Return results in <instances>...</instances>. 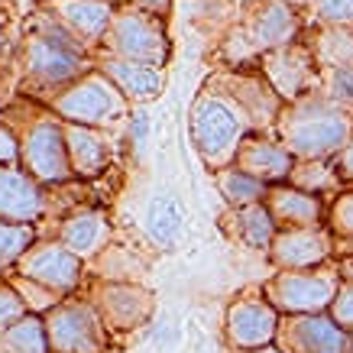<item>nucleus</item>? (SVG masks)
<instances>
[{
	"instance_id": "1",
	"label": "nucleus",
	"mask_w": 353,
	"mask_h": 353,
	"mask_svg": "<svg viewBox=\"0 0 353 353\" xmlns=\"http://www.w3.org/2000/svg\"><path fill=\"white\" fill-rule=\"evenodd\" d=\"M279 137L295 159L324 162L327 156H337L347 146V139L353 137V117L334 108L324 94H305L292 101L289 108H282Z\"/></svg>"
},
{
	"instance_id": "2",
	"label": "nucleus",
	"mask_w": 353,
	"mask_h": 353,
	"mask_svg": "<svg viewBox=\"0 0 353 353\" xmlns=\"http://www.w3.org/2000/svg\"><path fill=\"white\" fill-rule=\"evenodd\" d=\"M253 130V117L240 97L204 88L192 108V139L201 159L214 169L234 165L236 150Z\"/></svg>"
},
{
	"instance_id": "3",
	"label": "nucleus",
	"mask_w": 353,
	"mask_h": 353,
	"mask_svg": "<svg viewBox=\"0 0 353 353\" xmlns=\"http://www.w3.org/2000/svg\"><path fill=\"white\" fill-rule=\"evenodd\" d=\"M88 46L68 30L55 13H43V23L26 39L23 68L32 85L68 88L81 75H88Z\"/></svg>"
},
{
	"instance_id": "4",
	"label": "nucleus",
	"mask_w": 353,
	"mask_h": 353,
	"mask_svg": "<svg viewBox=\"0 0 353 353\" xmlns=\"http://www.w3.org/2000/svg\"><path fill=\"white\" fill-rule=\"evenodd\" d=\"M52 110L65 123L78 127H108L127 117V97L120 94V88L110 81L104 72H88L68 88L55 91Z\"/></svg>"
},
{
	"instance_id": "5",
	"label": "nucleus",
	"mask_w": 353,
	"mask_h": 353,
	"mask_svg": "<svg viewBox=\"0 0 353 353\" xmlns=\"http://www.w3.org/2000/svg\"><path fill=\"white\" fill-rule=\"evenodd\" d=\"M104 46H108L110 59H127V62L156 65V68L169 62L172 52L165 20L137 10L133 3L117 7V17H114L108 36H104Z\"/></svg>"
},
{
	"instance_id": "6",
	"label": "nucleus",
	"mask_w": 353,
	"mask_h": 353,
	"mask_svg": "<svg viewBox=\"0 0 353 353\" xmlns=\"http://www.w3.org/2000/svg\"><path fill=\"white\" fill-rule=\"evenodd\" d=\"M341 269H295V272H279L266 285V299L272 308L295 314H324L331 311V301L341 289Z\"/></svg>"
},
{
	"instance_id": "7",
	"label": "nucleus",
	"mask_w": 353,
	"mask_h": 353,
	"mask_svg": "<svg viewBox=\"0 0 353 353\" xmlns=\"http://www.w3.org/2000/svg\"><path fill=\"white\" fill-rule=\"evenodd\" d=\"M46 331L55 353H104V318L88 301H59L46 314Z\"/></svg>"
},
{
	"instance_id": "8",
	"label": "nucleus",
	"mask_w": 353,
	"mask_h": 353,
	"mask_svg": "<svg viewBox=\"0 0 353 353\" xmlns=\"http://www.w3.org/2000/svg\"><path fill=\"white\" fill-rule=\"evenodd\" d=\"M20 159L36 182H68L75 169H72V156H68V139L65 127L55 117L36 120L20 143Z\"/></svg>"
},
{
	"instance_id": "9",
	"label": "nucleus",
	"mask_w": 353,
	"mask_h": 353,
	"mask_svg": "<svg viewBox=\"0 0 353 353\" xmlns=\"http://www.w3.org/2000/svg\"><path fill=\"white\" fill-rule=\"evenodd\" d=\"M81 263L85 259H78L62 243H32L17 263V269H20L23 279H30L32 285L52 292V295H65V292L78 289V282L85 276Z\"/></svg>"
},
{
	"instance_id": "10",
	"label": "nucleus",
	"mask_w": 353,
	"mask_h": 353,
	"mask_svg": "<svg viewBox=\"0 0 353 353\" xmlns=\"http://www.w3.org/2000/svg\"><path fill=\"white\" fill-rule=\"evenodd\" d=\"M318 62L311 55L308 46L292 43L285 49H276V52L263 55V75H266L269 88L276 91V97H285V101H299L318 85Z\"/></svg>"
},
{
	"instance_id": "11",
	"label": "nucleus",
	"mask_w": 353,
	"mask_h": 353,
	"mask_svg": "<svg viewBox=\"0 0 353 353\" xmlns=\"http://www.w3.org/2000/svg\"><path fill=\"white\" fill-rule=\"evenodd\" d=\"M240 32L246 36V43L253 46L256 55H269L276 49H285V46L299 43V32H301L299 10L289 7L285 0H263V3L253 7L250 20L240 26Z\"/></svg>"
},
{
	"instance_id": "12",
	"label": "nucleus",
	"mask_w": 353,
	"mask_h": 353,
	"mask_svg": "<svg viewBox=\"0 0 353 353\" xmlns=\"http://www.w3.org/2000/svg\"><path fill=\"white\" fill-rule=\"evenodd\" d=\"M279 337V314L269 299H240L227 311V343L234 350H263Z\"/></svg>"
},
{
	"instance_id": "13",
	"label": "nucleus",
	"mask_w": 353,
	"mask_h": 353,
	"mask_svg": "<svg viewBox=\"0 0 353 353\" xmlns=\"http://www.w3.org/2000/svg\"><path fill=\"white\" fill-rule=\"evenodd\" d=\"M334 250V236L324 227H289L276 234L269 256L279 266V272H295V269H318L327 263Z\"/></svg>"
},
{
	"instance_id": "14",
	"label": "nucleus",
	"mask_w": 353,
	"mask_h": 353,
	"mask_svg": "<svg viewBox=\"0 0 353 353\" xmlns=\"http://www.w3.org/2000/svg\"><path fill=\"white\" fill-rule=\"evenodd\" d=\"M279 334H285L289 353H350L347 331L331 314H295Z\"/></svg>"
},
{
	"instance_id": "15",
	"label": "nucleus",
	"mask_w": 353,
	"mask_h": 353,
	"mask_svg": "<svg viewBox=\"0 0 353 353\" xmlns=\"http://www.w3.org/2000/svg\"><path fill=\"white\" fill-rule=\"evenodd\" d=\"M46 7L85 46H97L104 43L120 3H110V0H46Z\"/></svg>"
},
{
	"instance_id": "16",
	"label": "nucleus",
	"mask_w": 353,
	"mask_h": 353,
	"mask_svg": "<svg viewBox=\"0 0 353 353\" xmlns=\"http://www.w3.org/2000/svg\"><path fill=\"white\" fill-rule=\"evenodd\" d=\"M46 211V194L30 172L0 165V221L32 224Z\"/></svg>"
},
{
	"instance_id": "17",
	"label": "nucleus",
	"mask_w": 353,
	"mask_h": 353,
	"mask_svg": "<svg viewBox=\"0 0 353 353\" xmlns=\"http://www.w3.org/2000/svg\"><path fill=\"white\" fill-rule=\"evenodd\" d=\"M234 165L250 172L259 182L282 185V182H289L292 169H295V156L282 143H276V139H269V137H246L243 146L236 150Z\"/></svg>"
},
{
	"instance_id": "18",
	"label": "nucleus",
	"mask_w": 353,
	"mask_h": 353,
	"mask_svg": "<svg viewBox=\"0 0 353 353\" xmlns=\"http://www.w3.org/2000/svg\"><path fill=\"white\" fill-rule=\"evenodd\" d=\"M269 214L276 224H282L285 230L289 227H321L327 208H324V198L311 192H301L295 185L282 182V185H272L266 192V201Z\"/></svg>"
},
{
	"instance_id": "19",
	"label": "nucleus",
	"mask_w": 353,
	"mask_h": 353,
	"mask_svg": "<svg viewBox=\"0 0 353 353\" xmlns=\"http://www.w3.org/2000/svg\"><path fill=\"white\" fill-rule=\"evenodd\" d=\"M101 72L120 88V94L127 101H152L162 94L165 88V72L156 65H143V62H127V59H104Z\"/></svg>"
},
{
	"instance_id": "20",
	"label": "nucleus",
	"mask_w": 353,
	"mask_h": 353,
	"mask_svg": "<svg viewBox=\"0 0 353 353\" xmlns=\"http://www.w3.org/2000/svg\"><path fill=\"white\" fill-rule=\"evenodd\" d=\"M110 240V221L101 211H78V214L65 217L59 227V243L72 250L78 259L97 256Z\"/></svg>"
},
{
	"instance_id": "21",
	"label": "nucleus",
	"mask_w": 353,
	"mask_h": 353,
	"mask_svg": "<svg viewBox=\"0 0 353 353\" xmlns=\"http://www.w3.org/2000/svg\"><path fill=\"white\" fill-rule=\"evenodd\" d=\"M65 139H68V156L78 179H97L110 165V146L101 139L94 127H78L65 123Z\"/></svg>"
},
{
	"instance_id": "22",
	"label": "nucleus",
	"mask_w": 353,
	"mask_h": 353,
	"mask_svg": "<svg viewBox=\"0 0 353 353\" xmlns=\"http://www.w3.org/2000/svg\"><path fill=\"white\" fill-rule=\"evenodd\" d=\"M101 311L104 321H110V327H137L150 318L152 301L143 289H133L130 282H114L101 292Z\"/></svg>"
},
{
	"instance_id": "23",
	"label": "nucleus",
	"mask_w": 353,
	"mask_h": 353,
	"mask_svg": "<svg viewBox=\"0 0 353 353\" xmlns=\"http://www.w3.org/2000/svg\"><path fill=\"white\" fill-rule=\"evenodd\" d=\"M276 221L269 214V208L263 201L259 204H246V208H230L227 214V230L234 240H240L250 250H269L276 240Z\"/></svg>"
},
{
	"instance_id": "24",
	"label": "nucleus",
	"mask_w": 353,
	"mask_h": 353,
	"mask_svg": "<svg viewBox=\"0 0 353 353\" xmlns=\"http://www.w3.org/2000/svg\"><path fill=\"white\" fill-rule=\"evenodd\" d=\"M185 230V208L175 194L162 192L146 204V234L159 246H172Z\"/></svg>"
},
{
	"instance_id": "25",
	"label": "nucleus",
	"mask_w": 353,
	"mask_h": 353,
	"mask_svg": "<svg viewBox=\"0 0 353 353\" xmlns=\"http://www.w3.org/2000/svg\"><path fill=\"white\" fill-rule=\"evenodd\" d=\"M308 49L321 72L353 65V26H321Z\"/></svg>"
},
{
	"instance_id": "26",
	"label": "nucleus",
	"mask_w": 353,
	"mask_h": 353,
	"mask_svg": "<svg viewBox=\"0 0 353 353\" xmlns=\"http://www.w3.org/2000/svg\"><path fill=\"white\" fill-rule=\"evenodd\" d=\"M0 353H49V331L39 314H23L0 334Z\"/></svg>"
},
{
	"instance_id": "27",
	"label": "nucleus",
	"mask_w": 353,
	"mask_h": 353,
	"mask_svg": "<svg viewBox=\"0 0 353 353\" xmlns=\"http://www.w3.org/2000/svg\"><path fill=\"white\" fill-rule=\"evenodd\" d=\"M217 188L224 194V201L230 208H246V204H259L266 201L269 185L253 179L250 172L236 169V165H227V169H217Z\"/></svg>"
},
{
	"instance_id": "28",
	"label": "nucleus",
	"mask_w": 353,
	"mask_h": 353,
	"mask_svg": "<svg viewBox=\"0 0 353 353\" xmlns=\"http://www.w3.org/2000/svg\"><path fill=\"white\" fill-rule=\"evenodd\" d=\"M289 185L324 198L327 192L341 188V175H337V169H327L324 162H295V169L289 175Z\"/></svg>"
},
{
	"instance_id": "29",
	"label": "nucleus",
	"mask_w": 353,
	"mask_h": 353,
	"mask_svg": "<svg viewBox=\"0 0 353 353\" xmlns=\"http://www.w3.org/2000/svg\"><path fill=\"white\" fill-rule=\"evenodd\" d=\"M324 97L331 101L334 108H341L343 114L353 117V65L343 68H324Z\"/></svg>"
},
{
	"instance_id": "30",
	"label": "nucleus",
	"mask_w": 353,
	"mask_h": 353,
	"mask_svg": "<svg viewBox=\"0 0 353 353\" xmlns=\"http://www.w3.org/2000/svg\"><path fill=\"white\" fill-rule=\"evenodd\" d=\"M32 246V227L30 224H10L0 221V266L20 263L23 253Z\"/></svg>"
},
{
	"instance_id": "31",
	"label": "nucleus",
	"mask_w": 353,
	"mask_h": 353,
	"mask_svg": "<svg viewBox=\"0 0 353 353\" xmlns=\"http://www.w3.org/2000/svg\"><path fill=\"white\" fill-rule=\"evenodd\" d=\"M331 236L337 250L353 256V192L337 194V201L331 208Z\"/></svg>"
},
{
	"instance_id": "32",
	"label": "nucleus",
	"mask_w": 353,
	"mask_h": 353,
	"mask_svg": "<svg viewBox=\"0 0 353 353\" xmlns=\"http://www.w3.org/2000/svg\"><path fill=\"white\" fill-rule=\"evenodd\" d=\"M311 10L321 26H353V0H314Z\"/></svg>"
},
{
	"instance_id": "33",
	"label": "nucleus",
	"mask_w": 353,
	"mask_h": 353,
	"mask_svg": "<svg viewBox=\"0 0 353 353\" xmlns=\"http://www.w3.org/2000/svg\"><path fill=\"white\" fill-rule=\"evenodd\" d=\"M23 314H26V299H23L13 285L0 282V334L7 331L10 324L20 321Z\"/></svg>"
},
{
	"instance_id": "34",
	"label": "nucleus",
	"mask_w": 353,
	"mask_h": 353,
	"mask_svg": "<svg viewBox=\"0 0 353 353\" xmlns=\"http://www.w3.org/2000/svg\"><path fill=\"white\" fill-rule=\"evenodd\" d=\"M331 318L341 324L347 334L353 331V282H350V279H343L341 289H337V295H334V301H331Z\"/></svg>"
},
{
	"instance_id": "35",
	"label": "nucleus",
	"mask_w": 353,
	"mask_h": 353,
	"mask_svg": "<svg viewBox=\"0 0 353 353\" xmlns=\"http://www.w3.org/2000/svg\"><path fill=\"white\" fill-rule=\"evenodd\" d=\"M17 159H20V143H17L10 127L0 123V165H13Z\"/></svg>"
},
{
	"instance_id": "36",
	"label": "nucleus",
	"mask_w": 353,
	"mask_h": 353,
	"mask_svg": "<svg viewBox=\"0 0 353 353\" xmlns=\"http://www.w3.org/2000/svg\"><path fill=\"white\" fill-rule=\"evenodd\" d=\"M127 3H133L137 10L150 13V17H159V20H169L172 13V0H127Z\"/></svg>"
},
{
	"instance_id": "37",
	"label": "nucleus",
	"mask_w": 353,
	"mask_h": 353,
	"mask_svg": "<svg viewBox=\"0 0 353 353\" xmlns=\"http://www.w3.org/2000/svg\"><path fill=\"white\" fill-rule=\"evenodd\" d=\"M130 137H133L137 146H143L146 137H150V117H146L143 110H133V114H130Z\"/></svg>"
},
{
	"instance_id": "38",
	"label": "nucleus",
	"mask_w": 353,
	"mask_h": 353,
	"mask_svg": "<svg viewBox=\"0 0 353 353\" xmlns=\"http://www.w3.org/2000/svg\"><path fill=\"white\" fill-rule=\"evenodd\" d=\"M337 175H341V182H353V137L347 139V146L337 152Z\"/></svg>"
},
{
	"instance_id": "39",
	"label": "nucleus",
	"mask_w": 353,
	"mask_h": 353,
	"mask_svg": "<svg viewBox=\"0 0 353 353\" xmlns=\"http://www.w3.org/2000/svg\"><path fill=\"white\" fill-rule=\"evenodd\" d=\"M285 3L295 7V10H299V7H314V0H285Z\"/></svg>"
},
{
	"instance_id": "40",
	"label": "nucleus",
	"mask_w": 353,
	"mask_h": 353,
	"mask_svg": "<svg viewBox=\"0 0 353 353\" xmlns=\"http://www.w3.org/2000/svg\"><path fill=\"white\" fill-rule=\"evenodd\" d=\"M253 353H289V350H279V347H272V343H269V347H263V350H253Z\"/></svg>"
},
{
	"instance_id": "41",
	"label": "nucleus",
	"mask_w": 353,
	"mask_h": 353,
	"mask_svg": "<svg viewBox=\"0 0 353 353\" xmlns=\"http://www.w3.org/2000/svg\"><path fill=\"white\" fill-rule=\"evenodd\" d=\"M3 26H7V17L0 13V39H3Z\"/></svg>"
},
{
	"instance_id": "42",
	"label": "nucleus",
	"mask_w": 353,
	"mask_h": 353,
	"mask_svg": "<svg viewBox=\"0 0 353 353\" xmlns=\"http://www.w3.org/2000/svg\"><path fill=\"white\" fill-rule=\"evenodd\" d=\"M347 347H350V353H353V331L347 334Z\"/></svg>"
},
{
	"instance_id": "43",
	"label": "nucleus",
	"mask_w": 353,
	"mask_h": 353,
	"mask_svg": "<svg viewBox=\"0 0 353 353\" xmlns=\"http://www.w3.org/2000/svg\"><path fill=\"white\" fill-rule=\"evenodd\" d=\"M201 353H217V350H214V347H204V350H201Z\"/></svg>"
},
{
	"instance_id": "44",
	"label": "nucleus",
	"mask_w": 353,
	"mask_h": 353,
	"mask_svg": "<svg viewBox=\"0 0 353 353\" xmlns=\"http://www.w3.org/2000/svg\"><path fill=\"white\" fill-rule=\"evenodd\" d=\"M110 3H127V0H110Z\"/></svg>"
}]
</instances>
